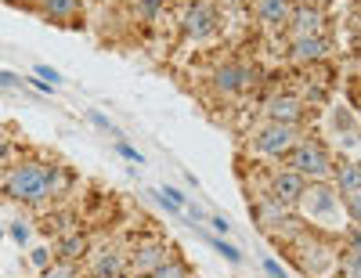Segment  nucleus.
I'll use <instances>...</instances> for the list:
<instances>
[{
  "label": "nucleus",
  "mask_w": 361,
  "mask_h": 278,
  "mask_svg": "<svg viewBox=\"0 0 361 278\" xmlns=\"http://www.w3.org/2000/svg\"><path fill=\"white\" fill-rule=\"evenodd\" d=\"M51 184H54V170H47V167H18L8 177V195L22 199V203H37V199L47 195Z\"/></svg>",
  "instance_id": "f257e3e1"
},
{
  "label": "nucleus",
  "mask_w": 361,
  "mask_h": 278,
  "mask_svg": "<svg viewBox=\"0 0 361 278\" xmlns=\"http://www.w3.org/2000/svg\"><path fill=\"white\" fill-rule=\"evenodd\" d=\"M289 163H293L296 174H311V177H325L329 170H333V163H329V156H325V148L322 145H311V141L296 145Z\"/></svg>",
  "instance_id": "f03ea898"
},
{
  "label": "nucleus",
  "mask_w": 361,
  "mask_h": 278,
  "mask_svg": "<svg viewBox=\"0 0 361 278\" xmlns=\"http://www.w3.org/2000/svg\"><path fill=\"white\" fill-rule=\"evenodd\" d=\"M293 145V127L289 123H271V127H264L253 141L257 152H264V156H282V152H289Z\"/></svg>",
  "instance_id": "7ed1b4c3"
},
{
  "label": "nucleus",
  "mask_w": 361,
  "mask_h": 278,
  "mask_svg": "<svg viewBox=\"0 0 361 278\" xmlns=\"http://www.w3.org/2000/svg\"><path fill=\"white\" fill-rule=\"evenodd\" d=\"M300 199H307V213H311V221H333L336 213H340V199L325 188V184H318V188L304 192Z\"/></svg>",
  "instance_id": "20e7f679"
},
{
  "label": "nucleus",
  "mask_w": 361,
  "mask_h": 278,
  "mask_svg": "<svg viewBox=\"0 0 361 278\" xmlns=\"http://www.w3.org/2000/svg\"><path fill=\"white\" fill-rule=\"evenodd\" d=\"M214 29H217V11L209 8V4H195V8L185 15V33H188V37H195V40L209 37Z\"/></svg>",
  "instance_id": "39448f33"
},
{
  "label": "nucleus",
  "mask_w": 361,
  "mask_h": 278,
  "mask_svg": "<svg viewBox=\"0 0 361 278\" xmlns=\"http://www.w3.org/2000/svg\"><path fill=\"white\" fill-rule=\"evenodd\" d=\"M267 116L275 119V123H293V119H300V98H293V95L271 98V102H267Z\"/></svg>",
  "instance_id": "423d86ee"
},
{
  "label": "nucleus",
  "mask_w": 361,
  "mask_h": 278,
  "mask_svg": "<svg viewBox=\"0 0 361 278\" xmlns=\"http://www.w3.org/2000/svg\"><path fill=\"white\" fill-rule=\"evenodd\" d=\"M275 195H279V203H296L300 195H304V177H300L296 170L279 174L275 177Z\"/></svg>",
  "instance_id": "0eeeda50"
},
{
  "label": "nucleus",
  "mask_w": 361,
  "mask_h": 278,
  "mask_svg": "<svg viewBox=\"0 0 361 278\" xmlns=\"http://www.w3.org/2000/svg\"><path fill=\"white\" fill-rule=\"evenodd\" d=\"M166 260V250L159 242H148V246H141V250L134 253V267L137 271H152V267H159Z\"/></svg>",
  "instance_id": "6e6552de"
},
{
  "label": "nucleus",
  "mask_w": 361,
  "mask_h": 278,
  "mask_svg": "<svg viewBox=\"0 0 361 278\" xmlns=\"http://www.w3.org/2000/svg\"><path fill=\"white\" fill-rule=\"evenodd\" d=\"M325 51H329V44H325L322 37H300L296 47H293V58H300V61H314V58H322Z\"/></svg>",
  "instance_id": "1a4fd4ad"
},
{
  "label": "nucleus",
  "mask_w": 361,
  "mask_h": 278,
  "mask_svg": "<svg viewBox=\"0 0 361 278\" xmlns=\"http://www.w3.org/2000/svg\"><path fill=\"white\" fill-rule=\"evenodd\" d=\"M260 18L267 25H282L289 18V0H260Z\"/></svg>",
  "instance_id": "9d476101"
},
{
  "label": "nucleus",
  "mask_w": 361,
  "mask_h": 278,
  "mask_svg": "<svg viewBox=\"0 0 361 278\" xmlns=\"http://www.w3.org/2000/svg\"><path fill=\"white\" fill-rule=\"evenodd\" d=\"M318 25H322V15L311 11V8H300V11L293 15V29H296L300 37H314V33H318Z\"/></svg>",
  "instance_id": "9b49d317"
},
{
  "label": "nucleus",
  "mask_w": 361,
  "mask_h": 278,
  "mask_svg": "<svg viewBox=\"0 0 361 278\" xmlns=\"http://www.w3.org/2000/svg\"><path fill=\"white\" fill-rule=\"evenodd\" d=\"M340 184H343V195H347L350 213L357 217V167H347V170L340 174Z\"/></svg>",
  "instance_id": "f8f14e48"
},
{
  "label": "nucleus",
  "mask_w": 361,
  "mask_h": 278,
  "mask_svg": "<svg viewBox=\"0 0 361 278\" xmlns=\"http://www.w3.org/2000/svg\"><path fill=\"white\" fill-rule=\"evenodd\" d=\"M119 274H123V260L116 253H102L94 264V278H119Z\"/></svg>",
  "instance_id": "ddd939ff"
},
{
  "label": "nucleus",
  "mask_w": 361,
  "mask_h": 278,
  "mask_svg": "<svg viewBox=\"0 0 361 278\" xmlns=\"http://www.w3.org/2000/svg\"><path fill=\"white\" fill-rule=\"evenodd\" d=\"M243 80H246V73L238 69V66H224L217 73V87L221 90H238V87H243Z\"/></svg>",
  "instance_id": "4468645a"
},
{
  "label": "nucleus",
  "mask_w": 361,
  "mask_h": 278,
  "mask_svg": "<svg viewBox=\"0 0 361 278\" xmlns=\"http://www.w3.org/2000/svg\"><path fill=\"white\" fill-rule=\"evenodd\" d=\"M87 250V242H83V235H69L66 242H62V257L66 260H73V257H80Z\"/></svg>",
  "instance_id": "2eb2a0df"
},
{
  "label": "nucleus",
  "mask_w": 361,
  "mask_h": 278,
  "mask_svg": "<svg viewBox=\"0 0 361 278\" xmlns=\"http://www.w3.org/2000/svg\"><path fill=\"white\" fill-rule=\"evenodd\" d=\"M76 4H80V0H44V8H47L51 15H62V18H66V15H73V11H76Z\"/></svg>",
  "instance_id": "dca6fc26"
},
{
  "label": "nucleus",
  "mask_w": 361,
  "mask_h": 278,
  "mask_svg": "<svg viewBox=\"0 0 361 278\" xmlns=\"http://www.w3.org/2000/svg\"><path fill=\"white\" fill-rule=\"evenodd\" d=\"M202 238H206L209 246H214L217 253H224V260H231V264H238V260H243V257H238V250H235V246H224L221 238H209V235H202Z\"/></svg>",
  "instance_id": "f3484780"
},
{
  "label": "nucleus",
  "mask_w": 361,
  "mask_h": 278,
  "mask_svg": "<svg viewBox=\"0 0 361 278\" xmlns=\"http://www.w3.org/2000/svg\"><path fill=\"white\" fill-rule=\"evenodd\" d=\"M40 278H76V271H73V264H54V267H44Z\"/></svg>",
  "instance_id": "a211bd4d"
},
{
  "label": "nucleus",
  "mask_w": 361,
  "mask_h": 278,
  "mask_svg": "<svg viewBox=\"0 0 361 278\" xmlns=\"http://www.w3.org/2000/svg\"><path fill=\"white\" fill-rule=\"evenodd\" d=\"M152 278H185V271H180L177 264H166V260H163V264L152 271Z\"/></svg>",
  "instance_id": "6ab92c4d"
},
{
  "label": "nucleus",
  "mask_w": 361,
  "mask_h": 278,
  "mask_svg": "<svg viewBox=\"0 0 361 278\" xmlns=\"http://www.w3.org/2000/svg\"><path fill=\"white\" fill-rule=\"evenodd\" d=\"M116 152H119V156H123V159H130V163H145V156H141L137 148H130L127 141H116Z\"/></svg>",
  "instance_id": "aec40b11"
},
{
  "label": "nucleus",
  "mask_w": 361,
  "mask_h": 278,
  "mask_svg": "<svg viewBox=\"0 0 361 278\" xmlns=\"http://www.w3.org/2000/svg\"><path fill=\"white\" fill-rule=\"evenodd\" d=\"M87 116H90V123H94V127H102V131H109V134H116V138H119V131L112 127V119H105L102 112H87Z\"/></svg>",
  "instance_id": "412c9836"
},
{
  "label": "nucleus",
  "mask_w": 361,
  "mask_h": 278,
  "mask_svg": "<svg viewBox=\"0 0 361 278\" xmlns=\"http://www.w3.org/2000/svg\"><path fill=\"white\" fill-rule=\"evenodd\" d=\"M37 80H47V87H54V83H62V76H58L51 66H37Z\"/></svg>",
  "instance_id": "4be33fe9"
},
{
  "label": "nucleus",
  "mask_w": 361,
  "mask_h": 278,
  "mask_svg": "<svg viewBox=\"0 0 361 278\" xmlns=\"http://www.w3.org/2000/svg\"><path fill=\"white\" fill-rule=\"evenodd\" d=\"M11 238H15V242H29V224H22V221L11 224Z\"/></svg>",
  "instance_id": "5701e85b"
},
{
  "label": "nucleus",
  "mask_w": 361,
  "mask_h": 278,
  "mask_svg": "<svg viewBox=\"0 0 361 278\" xmlns=\"http://www.w3.org/2000/svg\"><path fill=\"white\" fill-rule=\"evenodd\" d=\"M156 11H159V0H141V15L145 18H152Z\"/></svg>",
  "instance_id": "b1692460"
},
{
  "label": "nucleus",
  "mask_w": 361,
  "mask_h": 278,
  "mask_svg": "<svg viewBox=\"0 0 361 278\" xmlns=\"http://www.w3.org/2000/svg\"><path fill=\"white\" fill-rule=\"evenodd\" d=\"M22 80L15 76V73H8V69H0V87H18Z\"/></svg>",
  "instance_id": "393cba45"
},
{
  "label": "nucleus",
  "mask_w": 361,
  "mask_h": 278,
  "mask_svg": "<svg viewBox=\"0 0 361 278\" xmlns=\"http://www.w3.org/2000/svg\"><path fill=\"white\" fill-rule=\"evenodd\" d=\"M33 264H37V267H47V264H51V253H47V250H33Z\"/></svg>",
  "instance_id": "a878e982"
},
{
  "label": "nucleus",
  "mask_w": 361,
  "mask_h": 278,
  "mask_svg": "<svg viewBox=\"0 0 361 278\" xmlns=\"http://www.w3.org/2000/svg\"><path fill=\"white\" fill-rule=\"evenodd\" d=\"M267 271H271V274H275V278H286V271H282V267H279L275 260H267Z\"/></svg>",
  "instance_id": "bb28decb"
},
{
  "label": "nucleus",
  "mask_w": 361,
  "mask_h": 278,
  "mask_svg": "<svg viewBox=\"0 0 361 278\" xmlns=\"http://www.w3.org/2000/svg\"><path fill=\"white\" fill-rule=\"evenodd\" d=\"M214 228H217V231H231V224H228L224 217H214Z\"/></svg>",
  "instance_id": "cd10ccee"
},
{
  "label": "nucleus",
  "mask_w": 361,
  "mask_h": 278,
  "mask_svg": "<svg viewBox=\"0 0 361 278\" xmlns=\"http://www.w3.org/2000/svg\"><path fill=\"white\" fill-rule=\"evenodd\" d=\"M4 152H8V145H4V141H0V156H4Z\"/></svg>",
  "instance_id": "c85d7f7f"
},
{
  "label": "nucleus",
  "mask_w": 361,
  "mask_h": 278,
  "mask_svg": "<svg viewBox=\"0 0 361 278\" xmlns=\"http://www.w3.org/2000/svg\"><path fill=\"white\" fill-rule=\"evenodd\" d=\"M318 4H329V0H318Z\"/></svg>",
  "instance_id": "c756f323"
}]
</instances>
